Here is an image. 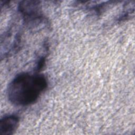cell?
Masks as SVG:
<instances>
[{"instance_id": "2", "label": "cell", "mask_w": 135, "mask_h": 135, "mask_svg": "<svg viewBox=\"0 0 135 135\" xmlns=\"http://www.w3.org/2000/svg\"><path fill=\"white\" fill-rule=\"evenodd\" d=\"M24 24L30 28H34L46 23V18L44 16L40 1H23L18 5Z\"/></svg>"}, {"instance_id": "3", "label": "cell", "mask_w": 135, "mask_h": 135, "mask_svg": "<svg viewBox=\"0 0 135 135\" xmlns=\"http://www.w3.org/2000/svg\"><path fill=\"white\" fill-rule=\"evenodd\" d=\"M20 118L16 114L4 116L0 121V135H12L17 130Z\"/></svg>"}, {"instance_id": "1", "label": "cell", "mask_w": 135, "mask_h": 135, "mask_svg": "<svg viewBox=\"0 0 135 135\" xmlns=\"http://www.w3.org/2000/svg\"><path fill=\"white\" fill-rule=\"evenodd\" d=\"M48 86L46 77L41 73L21 72L9 83L7 97L9 101L17 107L34 104Z\"/></svg>"}]
</instances>
